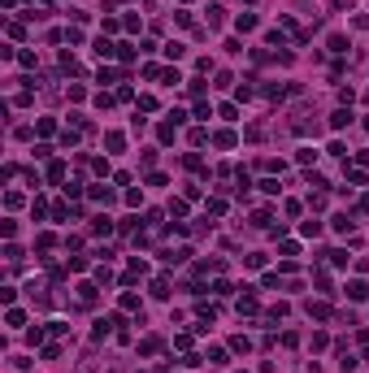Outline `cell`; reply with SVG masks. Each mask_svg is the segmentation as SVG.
Returning a JSON list of instances; mask_svg holds the SVG:
<instances>
[{
    "instance_id": "ba28073f",
    "label": "cell",
    "mask_w": 369,
    "mask_h": 373,
    "mask_svg": "<svg viewBox=\"0 0 369 373\" xmlns=\"http://www.w3.org/2000/svg\"><path fill=\"white\" fill-rule=\"evenodd\" d=\"M152 295L165 299V295H170V282H165V278H156V282H152Z\"/></svg>"
},
{
    "instance_id": "e0dca14e",
    "label": "cell",
    "mask_w": 369,
    "mask_h": 373,
    "mask_svg": "<svg viewBox=\"0 0 369 373\" xmlns=\"http://www.w3.org/2000/svg\"><path fill=\"white\" fill-rule=\"evenodd\" d=\"M295 161H300V165H308V161H317V152H313V148H300V152H295Z\"/></svg>"
},
{
    "instance_id": "9c48e42d",
    "label": "cell",
    "mask_w": 369,
    "mask_h": 373,
    "mask_svg": "<svg viewBox=\"0 0 369 373\" xmlns=\"http://www.w3.org/2000/svg\"><path fill=\"white\" fill-rule=\"evenodd\" d=\"M139 352H143V356H152V352H161V339H143V343H139Z\"/></svg>"
},
{
    "instance_id": "6da1fadb",
    "label": "cell",
    "mask_w": 369,
    "mask_h": 373,
    "mask_svg": "<svg viewBox=\"0 0 369 373\" xmlns=\"http://www.w3.org/2000/svg\"><path fill=\"white\" fill-rule=\"evenodd\" d=\"M118 52H122L118 43H109V39H96V57H100V61H109V57H118Z\"/></svg>"
},
{
    "instance_id": "2e32d148",
    "label": "cell",
    "mask_w": 369,
    "mask_h": 373,
    "mask_svg": "<svg viewBox=\"0 0 369 373\" xmlns=\"http://www.w3.org/2000/svg\"><path fill=\"white\" fill-rule=\"evenodd\" d=\"M78 299H83V304H91V299H96V287H87V282H83V287H78Z\"/></svg>"
},
{
    "instance_id": "52a82bcc",
    "label": "cell",
    "mask_w": 369,
    "mask_h": 373,
    "mask_svg": "<svg viewBox=\"0 0 369 373\" xmlns=\"http://www.w3.org/2000/svg\"><path fill=\"white\" fill-rule=\"evenodd\" d=\"M91 200H100V204H113V191H109V187H91Z\"/></svg>"
},
{
    "instance_id": "7a4b0ae2",
    "label": "cell",
    "mask_w": 369,
    "mask_h": 373,
    "mask_svg": "<svg viewBox=\"0 0 369 373\" xmlns=\"http://www.w3.org/2000/svg\"><path fill=\"white\" fill-rule=\"evenodd\" d=\"M347 122H352V113H347V109H335V113H330V126H335V130H343Z\"/></svg>"
},
{
    "instance_id": "30bf717a",
    "label": "cell",
    "mask_w": 369,
    "mask_h": 373,
    "mask_svg": "<svg viewBox=\"0 0 369 373\" xmlns=\"http://www.w3.org/2000/svg\"><path fill=\"white\" fill-rule=\"evenodd\" d=\"M48 178H52V182L65 178V165H61V161H52V165H48Z\"/></svg>"
},
{
    "instance_id": "7c38bea8",
    "label": "cell",
    "mask_w": 369,
    "mask_h": 373,
    "mask_svg": "<svg viewBox=\"0 0 369 373\" xmlns=\"http://www.w3.org/2000/svg\"><path fill=\"white\" fill-rule=\"evenodd\" d=\"M330 226H335L339 235H347V230H352V222H347V213H339V217H335V222H330Z\"/></svg>"
},
{
    "instance_id": "8992f818",
    "label": "cell",
    "mask_w": 369,
    "mask_h": 373,
    "mask_svg": "<svg viewBox=\"0 0 369 373\" xmlns=\"http://www.w3.org/2000/svg\"><path fill=\"white\" fill-rule=\"evenodd\" d=\"M213 143H217V148H235V135H230V130H217Z\"/></svg>"
},
{
    "instance_id": "9a60e30c",
    "label": "cell",
    "mask_w": 369,
    "mask_h": 373,
    "mask_svg": "<svg viewBox=\"0 0 369 373\" xmlns=\"http://www.w3.org/2000/svg\"><path fill=\"white\" fill-rule=\"evenodd\" d=\"M104 143H109V148H113V152H122V143H126V139H122L118 130H113V135H104Z\"/></svg>"
},
{
    "instance_id": "277c9868",
    "label": "cell",
    "mask_w": 369,
    "mask_h": 373,
    "mask_svg": "<svg viewBox=\"0 0 369 373\" xmlns=\"http://www.w3.org/2000/svg\"><path fill=\"white\" fill-rule=\"evenodd\" d=\"M347 295H352V299H369V282H352Z\"/></svg>"
},
{
    "instance_id": "3957f363",
    "label": "cell",
    "mask_w": 369,
    "mask_h": 373,
    "mask_svg": "<svg viewBox=\"0 0 369 373\" xmlns=\"http://www.w3.org/2000/svg\"><path fill=\"white\" fill-rule=\"evenodd\" d=\"M91 235H113V222H109V217H96V222H91Z\"/></svg>"
},
{
    "instance_id": "5b68a950",
    "label": "cell",
    "mask_w": 369,
    "mask_h": 373,
    "mask_svg": "<svg viewBox=\"0 0 369 373\" xmlns=\"http://www.w3.org/2000/svg\"><path fill=\"white\" fill-rule=\"evenodd\" d=\"M235 26H239V31H256V18H252V13H239Z\"/></svg>"
},
{
    "instance_id": "4fadbf2b",
    "label": "cell",
    "mask_w": 369,
    "mask_h": 373,
    "mask_svg": "<svg viewBox=\"0 0 369 373\" xmlns=\"http://www.w3.org/2000/svg\"><path fill=\"white\" fill-rule=\"evenodd\" d=\"M5 321H9V326H13V330H18V326H22V321H26V312H22V308H9V317H5Z\"/></svg>"
},
{
    "instance_id": "8fae6325",
    "label": "cell",
    "mask_w": 369,
    "mask_h": 373,
    "mask_svg": "<svg viewBox=\"0 0 369 373\" xmlns=\"http://www.w3.org/2000/svg\"><path fill=\"white\" fill-rule=\"evenodd\" d=\"M308 317H317V321H326V317H330V308H326V304H308Z\"/></svg>"
},
{
    "instance_id": "5bb4252c",
    "label": "cell",
    "mask_w": 369,
    "mask_h": 373,
    "mask_svg": "<svg viewBox=\"0 0 369 373\" xmlns=\"http://www.w3.org/2000/svg\"><path fill=\"white\" fill-rule=\"evenodd\" d=\"M330 52H347V39H343V35H330Z\"/></svg>"
}]
</instances>
